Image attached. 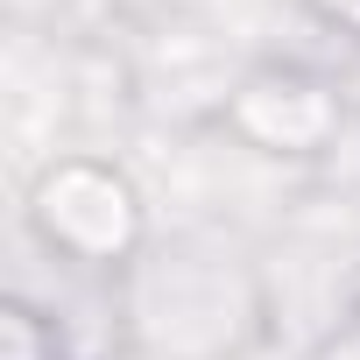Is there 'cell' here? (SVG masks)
Segmentation results:
<instances>
[{"label":"cell","instance_id":"1","mask_svg":"<svg viewBox=\"0 0 360 360\" xmlns=\"http://www.w3.org/2000/svg\"><path fill=\"white\" fill-rule=\"evenodd\" d=\"M120 360H255L276 332V283L226 226H176L106 283Z\"/></svg>","mask_w":360,"mask_h":360},{"label":"cell","instance_id":"2","mask_svg":"<svg viewBox=\"0 0 360 360\" xmlns=\"http://www.w3.org/2000/svg\"><path fill=\"white\" fill-rule=\"evenodd\" d=\"M22 226L57 269L99 276V283L127 276L141 262V248L155 240V212H148L141 176L99 148H50L29 169Z\"/></svg>","mask_w":360,"mask_h":360},{"label":"cell","instance_id":"3","mask_svg":"<svg viewBox=\"0 0 360 360\" xmlns=\"http://www.w3.org/2000/svg\"><path fill=\"white\" fill-rule=\"evenodd\" d=\"M212 127L255 162L325 169L360 120H353V99H346L339 71H318V64H297V57H262V64L226 78V92L212 106Z\"/></svg>","mask_w":360,"mask_h":360},{"label":"cell","instance_id":"4","mask_svg":"<svg viewBox=\"0 0 360 360\" xmlns=\"http://www.w3.org/2000/svg\"><path fill=\"white\" fill-rule=\"evenodd\" d=\"M0 360H78V353H71L64 318H50L29 297H15L8 311H0Z\"/></svg>","mask_w":360,"mask_h":360},{"label":"cell","instance_id":"5","mask_svg":"<svg viewBox=\"0 0 360 360\" xmlns=\"http://www.w3.org/2000/svg\"><path fill=\"white\" fill-rule=\"evenodd\" d=\"M304 15L325 36H339V50H360V0H304Z\"/></svg>","mask_w":360,"mask_h":360},{"label":"cell","instance_id":"6","mask_svg":"<svg viewBox=\"0 0 360 360\" xmlns=\"http://www.w3.org/2000/svg\"><path fill=\"white\" fill-rule=\"evenodd\" d=\"M311 360H360V311H353V318H339V325L318 339V353H311Z\"/></svg>","mask_w":360,"mask_h":360}]
</instances>
